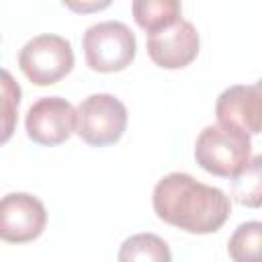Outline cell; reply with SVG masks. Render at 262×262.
Listing matches in <instances>:
<instances>
[{
  "instance_id": "13",
  "label": "cell",
  "mask_w": 262,
  "mask_h": 262,
  "mask_svg": "<svg viewBox=\"0 0 262 262\" xmlns=\"http://www.w3.org/2000/svg\"><path fill=\"white\" fill-rule=\"evenodd\" d=\"M260 170H262V158L252 156L246 168L233 176V196L244 207H260L262 201V188H260Z\"/></svg>"
},
{
  "instance_id": "6",
  "label": "cell",
  "mask_w": 262,
  "mask_h": 262,
  "mask_svg": "<svg viewBox=\"0 0 262 262\" xmlns=\"http://www.w3.org/2000/svg\"><path fill=\"white\" fill-rule=\"evenodd\" d=\"M25 129L39 145H59L76 131V108L61 96H43L29 106Z\"/></svg>"
},
{
  "instance_id": "8",
  "label": "cell",
  "mask_w": 262,
  "mask_h": 262,
  "mask_svg": "<svg viewBox=\"0 0 262 262\" xmlns=\"http://www.w3.org/2000/svg\"><path fill=\"white\" fill-rule=\"evenodd\" d=\"M217 125L258 135L262 129V92L260 84H233L225 88L215 102Z\"/></svg>"
},
{
  "instance_id": "7",
  "label": "cell",
  "mask_w": 262,
  "mask_h": 262,
  "mask_svg": "<svg viewBox=\"0 0 262 262\" xmlns=\"http://www.w3.org/2000/svg\"><path fill=\"white\" fill-rule=\"evenodd\" d=\"M47 225L45 205L29 192H8L0 199V239L6 244H29Z\"/></svg>"
},
{
  "instance_id": "11",
  "label": "cell",
  "mask_w": 262,
  "mask_h": 262,
  "mask_svg": "<svg viewBox=\"0 0 262 262\" xmlns=\"http://www.w3.org/2000/svg\"><path fill=\"white\" fill-rule=\"evenodd\" d=\"M23 90L14 76L0 68V145L10 141L18 123V106H20Z\"/></svg>"
},
{
  "instance_id": "1",
  "label": "cell",
  "mask_w": 262,
  "mask_h": 262,
  "mask_svg": "<svg viewBox=\"0 0 262 262\" xmlns=\"http://www.w3.org/2000/svg\"><path fill=\"white\" fill-rule=\"evenodd\" d=\"M158 219L186 233L207 235L219 231L231 213L229 196L186 172H170L158 180L151 192Z\"/></svg>"
},
{
  "instance_id": "12",
  "label": "cell",
  "mask_w": 262,
  "mask_h": 262,
  "mask_svg": "<svg viewBox=\"0 0 262 262\" xmlns=\"http://www.w3.org/2000/svg\"><path fill=\"white\" fill-rule=\"evenodd\" d=\"M121 262H135V260H151V262H170L172 254L168 244L156 233H137L123 242L119 256Z\"/></svg>"
},
{
  "instance_id": "3",
  "label": "cell",
  "mask_w": 262,
  "mask_h": 262,
  "mask_svg": "<svg viewBox=\"0 0 262 262\" xmlns=\"http://www.w3.org/2000/svg\"><path fill=\"white\" fill-rule=\"evenodd\" d=\"M82 49L90 70L113 74L131 66L137 53V39L125 23L104 20L84 31Z\"/></svg>"
},
{
  "instance_id": "2",
  "label": "cell",
  "mask_w": 262,
  "mask_h": 262,
  "mask_svg": "<svg viewBox=\"0 0 262 262\" xmlns=\"http://www.w3.org/2000/svg\"><path fill=\"white\" fill-rule=\"evenodd\" d=\"M252 158V137L223 125L205 127L194 143L196 164L219 178L237 176Z\"/></svg>"
},
{
  "instance_id": "5",
  "label": "cell",
  "mask_w": 262,
  "mask_h": 262,
  "mask_svg": "<svg viewBox=\"0 0 262 262\" xmlns=\"http://www.w3.org/2000/svg\"><path fill=\"white\" fill-rule=\"evenodd\" d=\"M127 129V106L113 94L86 96L76 108V133L94 147L117 143Z\"/></svg>"
},
{
  "instance_id": "4",
  "label": "cell",
  "mask_w": 262,
  "mask_h": 262,
  "mask_svg": "<svg viewBox=\"0 0 262 262\" xmlns=\"http://www.w3.org/2000/svg\"><path fill=\"white\" fill-rule=\"evenodd\" d=\"M72 43L61 35H37L18 51V68L35 86H51L74 68Z\"/></svg>"
},
{
  "instance_id": "9",
  "label": "cell",
  "mask_w": 262,
  "mask_h": 262,
  "mask_svg": "<svg viewBox=\"0 0 262 262\" xmlns=\"http://www.w3.org/2000/svg\"><path fill=\"white\" fill-rule=\"evenodd\" d=\"M201 39L192 23L178 20L172 27L151 33L147 37L149 59L164 70H182L192 63L199 55Z\"/></svg>"
},
{
  "instance_id": "15",
  "label": "cell",
  "mask_w": 262,
  "mask_h": 262,
  "mask_svg": "<svg viewBox=\"0 0 262 262\" xmlns=\"http://www.w3.org/2000/svg\"><path fill=\"white\" fill-rule=\"evenodd\" d=\"M61 4L76 14H92L108 8L113 0H61Z\"/></svg>"
},
{
  "instance_id": "10",
  "label": "cell",
  "mask_w": 262,
  "mask_h": 262,
  "mask_svg": "<svg viewBox=\"0 0 262 262\" xmlns=\"http://www.w3.org/2000/svg\"><path fill=\"white\" fill-rule=\"evenodd\" d=\"M131 12L137 27L151 35L178 23L182 4L180 0H133Z\"/></svg>"
},
{
  "instance_id": "14",
  "label": "cell",
  "mask_w": 262,
  "mask_h": 262,
  "mask_svg": "<svg viewBox=\"0 0 262 262\" xmlns=\"http://www.w3.org/2000/svg\"><path fill=\"white\" fill-rule=\"evenodd\" d=\"M260 237H262V223L260 221H246L237 225L233 235L227 242L229 258L237 262H252L258 260L260 254Z\"/></svg>"
}]
</instances>
